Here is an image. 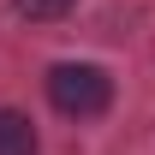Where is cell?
<instances>
[{
    "mask_svg": "<svg viewBox=\"0 0 155 155\" xmlns=\"http://www.w3.org/2000/svg\"><path fill=\"white\" fill-rule=\"evenodd\" d=\"M78 0H12V12L18 18H30V24H54V18H66Z\"/></svg>",
    "mask_w": 155,
    "mask_h": 155,
    "instance_id": "3",
    "label": "cell"
},
{
    "mask_svg": "<svg viewBox=\"0 0 155 155\" xmlns=\"http://www.w3.org/2000/svg\"><path fill=\"white\" fill-rule=\"evenodd\" d=\"M48 101L66 119H96L114 107V78L101 66H90V60H60L48 72Z\"/></svg>",
    "mask_w": 155,
    "mask_h": 155,
    "instance_id": "1",
    "label": "cell"
},
{
    "mask_svg": "<svg viewBox=\"0 0 155 155\" xmlns=\"http://www.w3.org/2000/svg\"><path fill=\"white\" fill-rule=\"evenodd\" d=\"M0 155H42L36 125H30L18 107H0Z\"/></svg>",
    "mask_w": 155,
    "mask_h": 155,
    "instance_id": "2",
    "label": "cell"
}]
</instances>
